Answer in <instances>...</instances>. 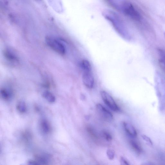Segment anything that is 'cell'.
Returning <instances> with one entry per match:
<instances>
[{
	"label": "cell",
	"instance_id": "cell-13",
	"mask_svg": "<svg viewBox=\"0 0 165 165\" xmlns=\"http://www.w3.org/2000/svg\"><path fill=\"white\" fill-rule=\"evenodd\" d=\"M130 144L133 149L137 154H140L142 152V148L139 144L135 140H131Z\"/></svg>",
	"mask_w": 165,
	"mask_h": 165
},
{
	"label": "cell",
	"instance_id": "cell-10",
	"mask_svg": "<svg viewBox=\"0 0 165 165\" xmlns=\"http://www.w3.org/2000/svg\"><path fill=\"white\" fill-rule=\"evenodd\" d=\"M12 95L11 91L9 88H3L1 90V96L6 100H10Z\"/></svg>",
	"mask_w": 165,
	"mask_h": 165
},
{
	"label": "cell",
	"instance_id": "cell-18",
	"mask_svg": "<svg viewBox=\"0 0 165 165\" xmlns=\"http://www.w3.org/2000/svg\"><path fill=\"white\" fill-rule=\"evenodd\" d=\"M106 154L109 159L110 160H113L115 156V153L114 151L111 149H109L107 150Z\"/></svg>",
	"mask_w": 165,
	"mask_h": 165
},
{
	"label": "cell",
	"instance_id": "cell-19",
	"mask_svg": "<svg viewBox=\"0 0 165 165\" xmlns=\"http://www.w3.org/2000/svg\"><path fill=\"white\" fill-rule=\"evenodd\" d=\"M142 137L144 141L145 142L150 145H152L153 143L151 139L145 135H143Z\"/></svg>",
	"mask_w": 165,
	"mask_h": 165
},
{
	"label": "cell",
	"instance_id": "cell-12",
	"mask_svg": "<svg viewBox=\"0 0 165 165\" xmlns=\"http://www.w3.org/2000/svg\"><path fill=\"white\" fill-rule=\"evenodd\" d=\"M43 96L49 103H54L56 100L55 96L50 92L44 91L43 93Z\"/></svg>",
	"mask_w": 165,
	"mask_h": 165
},
{
	"label": "cell",
	"instance_id": "cell-2",
	"mask_svg": "<svg viewBox=\"0 0 165 165\" xmlns=\"http://www.w3.org/2000/svg\"><path fill=\"white\" fill-rule=\"evenodd\" d=\"M109 4L115 9L136 21L141 20V16L132 4L123 0H114L108 1Z\"/></svg>",
	"mask_w": 165,
	"mask_h": 165
},
{
	"label": "cell",
	"instance_id": "cell-1",
	"mask_svg": "<svg viewBox=\"0 0 165 165\" xmlns=\"http://www.w3.org/2000/svg\"><path fill=\"white\" fill-rule=\"evenodd\" d=\"M102 15L120 37L127 40L130 39L127 26L119 14L111 10H106L103 12Z\"/></svg>",
	"mask_w": 165,
	"mask_h": 165
},
{
	"label": "cell",
	"instance_id": "cell-15",
	"mask_svg": "<svg viewBox=\"0 0 165 165\" xmlns=\"http://www.w3.org/2000/svg\"><path fill=\"white\" fill-rule=\"evenodd\" d=\"M16 108L18 111L21 113H25L27 110L26 104L23 101L18 102L16 105Z\"/></svg>",
	"mask_w": 165,
	"mask_h": 165
},
{
	"label": "cell",
	"instance_id": "cell-4",
	"mask_svg": "<svg viewBox=\"0 0 165 165\" xmlns=\"http://www.w3.org/2000/svg\"><path fill=\"white\" fill-rule=\"evenodd\" d=\"M103 101L106 105L111 110L118 112L120 111L119 107L115 101L113 97L108 92L102 90L100 92Z\"/></svg>",
	"mask_w": 165,
	"mask_h": 165
},
{
	"label": "cell",
	"instance_id": "cell-22",
	"mask_svg": "<svg viewBox=\"0 0 165 165\" xmlns=\"http://www.w3.org/2000/svg\"><path fill=\"white\" fill-rule=\"evenodd\" d=\"M142 165H155L154 164L151 163H144Z\"/></svg>",
	"mask_w": 165,
	"mask_h": 165
},
{
	"label": "cell",
	"instance_id": "cell-23",
	"mask_svg": "<svg viewBox=\"0 0 165 165\" xmlns=\"http://www.w3.org/2000/svg\"><path fill=\"white\" fill-rule=\"evenodd\" d=\"M164 36L165 38V32L164 33Z\"/></svg>",
	"mask_w": 165,
	"mask_h": 165
},
{
	"label": "cell",
	"instance_id": "cell-17",
	"mask_svg": "<svg viewBox=\"0 0 165 165\" xmlns=\"http://www.w3.org/2000/svg\"><path fill=\"white\" fill-rule=\"evenodd\" d=\"M159 52L160 57V62L165 69V53L160 50H159Z\"/></svg>",
	"mask_w": 165,
	"mask_h": 165
},
{
	"label": "cell",
	"instance_id": "cell-9",
	"mask_svg": "<svg viewBox=\"0 0 165 165\" xmlns=\"http://www.w3.org/2000/svg\"><path fill=\"white\" fill-rule=\"evenodd\" d=\"M40 127L41 130L45 134H48L51 132V127L50 123L46 119H43L40 122Z\"/></svg>",
	"mask_w": 165,
	"mask_h": 165
},
{
	"label": "cell",
	"instance_id": "cell-3",
	"mask_svg": "<svg viewBox=\"0 0 165 165\" xmlns=\"http://www.w3.org/2000/svg\"><path fill=\"white\" fill-rule=\"evenodd\" d=\"M46 42L48 46L55 52L61 55H64L66 52L64 45L59 39L51 36L46 38Z\"/></svg>",
	"mask_w": 165,
	"mask_h": 165
},
{
	"label": "cell",
	"instance_id": "cell-8",
	"mask_svg": "<svg viewBox=\"0 0 165 165\" xmlns=\"http://www.w3.org/2000/svg\"><path fill=\"white\" fill-rule=\"evenodd\" d=\"M123 126L127 133L130 136L136 137L137 136L136 131L134 127L131 124L125 122L123 123Z\"/></svg>",
	"mask_w": 165,
	"mask_h": 165
},
{
	"label": "cell",
	"instance_id": "cell-6",
	"mask_svg": "<svg viewBox=\"0 0 165 165\" xmlns=\"http://www.w3.org/2000/svg\"><path fill=\"white\" fill-rule=\"evenodd\" d=\"M82 81L87 87L89 89H92L94 87L95 82L92 71L83 72Z\"/></svg>",
	"mask_w": 165,
	"mask_h": 165
},
{
	"label": "cell",
	"instance_id": "cell-11",
	"mask_svg": "<svg viewBox=\"0 0 165 165\" xmlns=\"http://www.w3.org/2000/svg\"><path fill=\"white\" fill-rule=\"evenodd\" d=\"M80 67L82 72L92 71L91 64L90 62L87 60H82L80 64Z\"/></svg>",
	"mask_w": 165,
	"mask_h": 165
},
{
	"label": "cell",
	"instance_id": "cell-21",
	"mask_svg": "<svg viewBox=\"0 0 165 165\" xmlns=\"http://www.w3.org/2000/svg\"><path fill=\"white\" fill-rule=\"evenodd\" d=\"M40 165L36 161L30 160L29 161L26 165Z\"/></svg>",
	"mask_w": 165,
	"mask_h": 165
},
{
	"label": "cell",
	"instance_id": "cell-7",
	"mask_svg": "<svg viewBox=\"0 0 165 165\" xmlns=\"http://www.w3.org/2000/svg\"><path fill=\"white\" fill-rule=\"evenodd\" d=\"M3 55L5 59L11 64H16L19 62L18 57L11 49H6L3 52Z\"/></svg>",
	"mask_w": 165,
	"mask_h": 165
},
{
	"label": "cell",
	"instance_id": "cell-20",
	"mask_svg": "<svg viewBox=\"0 0 165 165\" xmlns=\"http://www.w3.org/2000/svg\"><path fill=\"white\" fill-rule=\"evenodd\" d=\"M120 165H130L124 158L122 157L120 160Z\"/></svg>",
	"mask_w": 165,
	"mask_h": 165
},
{
	"label": "cell",
	"instance_id": "cell-14",
	"mask_svg": "<svg viewBox=\"0 0 165 165\" xmlns=\"http://www.w3.org/2000/svg\"><path fill=\"white\" fill-rule=\"evenodd\" d=\"M48 157L47 155H40L37 157V161L40 165H47L49 162Z\"/></svg>",
	"mask_w": 165,
	"mask_h": 165
},
{
	"label": "cell",
	"instance_id": "cell-5",
	"mask_svg": "<svg viewBox=\"0 0 165 165\" xmlns=\"http://www.w3.org/2000/svg\"><path fill=\"white\" fill-rule=\"evenodd\" d=\"M96 108L98 114L104 120L110 122L113 120V116L112 113L102 105L100 104H97Z\"/></svg>",
	"mask_w": 165,
	"mask_h": 165
},
{
	"label": "cell",
	"instance_id": "cell-16",
	"mask_svg": "<svg viewBox=\"0 0 165 165\" xmlns=\"http://www.w3.org/2000/svg\"><path fill=\"white\" fill-rule=\"evenodd\" d=\"M103 137L108 141H110L112 140V137L110 133L106 131H104L102 132Z\"/></svg>",
	"mask_w": 165,
	"mask_h": 165
}]
</instances>
